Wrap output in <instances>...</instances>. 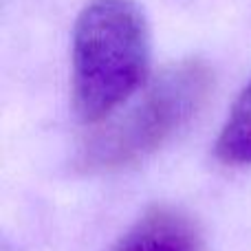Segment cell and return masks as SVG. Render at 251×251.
<instances>
[{"label": "cell", "mask_w": 251, "mask_h": 251, "mask_svg": "<svg viewBox=\"0 0 251 251\" xmlns=\"http://www.w3.org/2000/svg\"><path fill=\"white\" fill-rule=\"evenodd\" d=\"M106 251H205L196 221L176 207H152Z\"/></svg>", "instance_id": "cell-3"}, {"label": "cell", "mask_w": 251, "mask_h": 251, "mask_svg": "<svg viewBox=\"0 0 251 251\" xmlns=\"http://www.w3.org/2000/svg\"><path fill=\"white\" fill-rule=\"evenodd\" d=\"M150 26L134 0H88L73 29V110L100 122L143 84Z\"/></svg>", "instance_id": "cell-1"}, {"label": "cell", "mask_w": 251, "mask_h": 251, "mask_svg": "<svg viewBox=\"0 0 251 251\" xmlns=\"http://www.w3.org/2000/svg\"><path fill=\"white\" fill-rule=\"evenodd\" d=\"M212 88L214 75L205 62L183 60L168 66L124 117L79 148L73 165L79 172H110L137 163L190 124Z\"/></svg>", "instance_id": "cell-2"}, {"label": "cell", "mask_w": 251, "mask_h": 251, "mask_svg": "<svg viewBox=\"0 0 251 251\" xmlns=\"http://www.w3.org/2000/svg\"><path fill=\"white\" fill-rule=\"evenodd\" d=\"M214 152L227 165L251 168V82L236 100L229 117L218 134Z\"/></svg>", "instance_id": "cell-4"}]
</instances>
